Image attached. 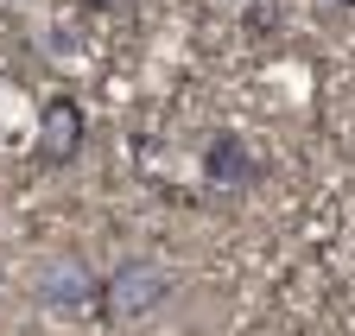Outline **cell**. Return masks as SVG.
I'll list each match as a JSON object with an SVG mask.
<instances>
[{
	"label": "cell",
	"mask_w": 355,
	"mask_h": 336,
	"mask_svg": "<svg viewBox=\"0 0 355 336\" xmlns=\"http://www.w3.org/2000/svg\"><path fill=\"white\" fill-rule=\"evenodd\" d=\"M38 305H44V311H58V317L102 311V273L89 267L83 254H58V260H44V273H38Z\"/></svg>",
	"instance_id": "3"
},
{
	"label": "cell",
	"mask_w": 355,
	"mask_h": 336,
	"mask_svg": "<svg viewBox=\"0 0 355 336\" xmlns=\"http://www.w3.org/2000/svg\"><path fill=\"white\" fill-rule=\"evenodd\" d=\"M324 13H355V0H318Z\"/></svg>",
	"instance_id": "5"
},
{
	"label": "cell",
	"mask_w": 355,
	"mask_h": 336,
	"mask_svg": "<svg viewBox=\"0 0 355 336\" xmlns=\"http://www.w3.org/2000/svg\"><path fill=\"white\" fill-rule=\"evenodd\" d=\"M171 299V273L159 260H121L114 273H102V317L108 324H140Z\"/></svg>",
	"instance_id": "1"
},
{
	"label": "cell",
	"mask_w": 355,
	"mask_h": 336,
	"mask_svg": "<svg viewBox=\"0 0 355 336\" xmlns=\"http://www.w3.org/2000/svg\"><path fill=\"white\" fill-rule=\"evenodd\" d=\"M197 165H203V184H216V191H248V184L260 178V159H254L248 140L229 134V127L203 140V159H197Z\"/></svg>",
	"instance_id": "4"
},
{
	"label": "cell",
	"mask_w": 355,
	"mask_h": 336,
	"mask_svg": "<svg viewBox=\"0 0 355 336\" xmlns=\"http://www.w3.org/2000/svg\"><path fill=\"white\" fill-rule=\"evenodd\" d=\"M83 146H89V114H83V102L76 96H44V114H38V146H32V159L44 165V172H64V165H76L83 159Z\"/></svg>",
	"instance_id": "2"
}]
</instances>
